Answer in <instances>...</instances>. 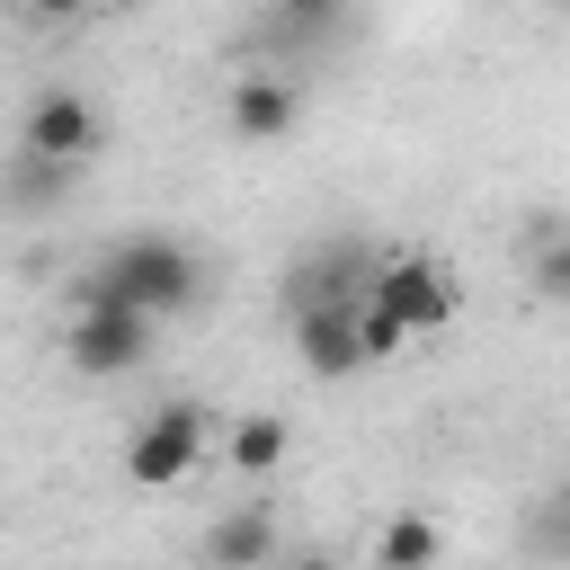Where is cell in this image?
I'll return each mask as SVG.
<instances>
[{"label": "cell", "instance_id": "cell-1", "mask_svg": "<svg viewBox=\"0 0 570 570\" xmlns=\"http://www.w3.org/2000/svg\"><path fill=\"white\" fill-rule=\"evenodd\" d=\"M196 285H205V267H196V249H187L178 232H125L98 267L71 276V312L125 303V312H142V321H169V312L196 303Z\"/></svg>", "mask_w": 570, "mask_h": 570}, {"label": "cell", "instance_id": "cell-2", "mask_svg": "<svg viewBox=\"0 0 570 570\" xmlns=\"http://www.w3.org/2000/svg\"><path fill=\"white\" fill-rule=\"evenodd\" d=\"M205 410L196 401H160L134 436H125V481H142V490H178L187 472H196V454H205Z\"/></svg>", "mask_w": 570, "mask_h": 570}, {"label": "cell", "instance_id": "cell-3", "mask_svg": "<svg viewBox=\"0 0 570 570\" xmlns=\"http://www.w3.org/2000/svg\"><path fill=\"white\" fill-rule=\"evenodd\" d=\"M151 330H160V321L125 312V303H98V312H71V321H62V356H71V374L116 383V374H134V365L151 356Z\"/></svg>", "mask_w": 570, "mask_h": 570}, {"label": "cell", "instance_id": "cell-4", "mask_svg": "<svg viewBox=\"0 0 570 570\" xmlns=\"http://www.w3.org/2000/svg\"><path fill=\"white\" fill-rule=\"evenodd\" d=\"M365 294H374V303H383V312H392L410 338L445 330V321H454V303H463V294H454V276H445L436 258H419V249H401V258H374V285H365Z\"/></svg>", "mask_w": 570, "mask_h": 570}, {"label": "cell", "instance_id": "cell-5", "mask_svg": "<svg viewBox=\"0 0 570 570\" xmlns=\"http://www.w3.org/2000/svg\"><path fill=\"white\" fill-rule=\"evenodd\" d=\"M365 285H374V249H365V240H330V249L294 258L276 294H285V321H294V312H330V303H347V312H356V303H365Z\"/></svg>", "mask_w": 570, "mask_h": 570}, {"label": "cell", "instance_id": "cell-6", "mask_svg": "<svg viewBox=\"0 0 570 570\" xmlns=\"http://www.w3.org/2000/svg\"><path fill=\"white\" fill-rule=\"evenodd\" d=\"M18 151H36V160H62V169H80V160L98 151V107H89L80 89H45V98L27 107V125H18Z\"/></svg>", "mask_w": 570, "mask_h": 570}, {"label": "cell", "instance_id": "cell-7", "mask_svg": "<svg viewBox=\"0 0 570 570\" xmlns=\"http://www.w3.org/2000/svg\"><path fill=\"white\" fill-rule=\"evenodd\" d=\"M303 125V89L285 71H240L232 80V134L240 142H285Z\"/></svg>", "mask_w": 570, "mask_h": 570}, {"label": "cell", "instance_id": "cell-8", "mask_svg": "<svg viewBox=\"0 0 570 570\" xmlns=\"http://www.w3.org/2000/svg\"><path fill=\"white\" fill-rule=\"evenodd\" d=\"M294 356H303V374H321V383L356 374V365H365V356H356V312H347V303L294 312Z\"/></svg>", "mask_w": 570, "mask_h": 570}, {"label": "cell", "instance_id": "cell-9", "mask_svg": "<svg viewBox=\"0 0 570 570\" xmlns=\"http://www.w3.org/2000/svg\"><path fill=\"white\" fill-rule=\"evenodd\" d=\"M276 561V517L267 508H223L205 525V570H267Z\"/></svg>", "mask_w": 570, "mask_h": 570}, {"label": "cell", "instance_id": "cell-10", "mask_svg": "<svg viewBox=\"0 0 570 570\" xmlns=\"http://www.w3.org/2000/svg\"><path fill=\"white\" fill-rule=\"evenodd\" d=\"M356 27V0H267V36L285 53H321Z\"/></svg>", "mask_w": 570, "mask_h": 570}, {"label": "cell", "instance_id": "cell-11", "mask_svg": "<svg viewBox=\"0 0 570 570\" xmlns=\"http://www.w3.org/2000/svg\"><path fill=\"white\" fill-rule=\"evenodd\" d=\"M223 454H232V472H240V481H267V472H285V419H267V410L232 419Z\"/></svg>", "mask_w": 570, "mask_h": 570}, {"label": "cell", "instance_id": "cell-12", "mask_svg": "<svg viewBox=\"0 0 570 570\" xmlns=\"http://www.w3.org/2000/svg\"><path fill=\"white\" fill-rule=\"evenodd\" d=\"M436 552H445L436 517H428V508H401V517L383 525V543H374V570H436Z\"/></svg>", "mask_w": 570, "mask_h": 570}, {"label": "cell", "instance_id": "cell-13", "mask_svg": "<svg viewBox=\"0 0 570 570\" xmlns=\"http://www.w3.org/2000/svg\"><path fill=\"white\" fill-rule=\"evenodd\" d=\"M0 196H9V205H27V214H45V205H62V196H71V169H62V160L18 151V160L0 169Z\"/></svg>", "mask_w": 570, "mask_h": 570}, {"label": "cell", "instance_id": "cell-14", "mask_svg": "<svg viewBox=\"0 0 570 570\" xmlns=\"http://www.w3.org/2000/svg\"><path fill=\"white\" fill-rule=\"evenodd\" d=\"M401 347H410V330H401V321L365 294V303H356V356H365V365H392Z\"/></svg>", "mask_w": 570, "mask_h": 570}, {"label": "cell", "instance_id": "cell-15", "mask_svg": "<svg viewBox=\"0 0 570 570\" xmlns=\"http://www.w3.org/2000/svg\"><path fill=\"white\" fill-rule=\"evenodd\" d=\"M534 294L570 303V223H552V232L534 240Z\"/></svg>", "mask_w": 570, "mask_h": 570}, {"label": "cell", "instance_id": "cell-16", "mask_svg": "<svg viewBox=\"0 0 570 570\" xmlns=\"http://www.w3.org/2000/svg\"><path fill=\"white\" fill-rule=\"evenodd\" d=\"M98 0H18V18H36V27H71V18H89Z\"/></svg>", "mask_w": 570, "mask_h": 570}, {"label": "cell", "instance_id": "cell-17", "mask_svg": "<svg viewBox=\"0 0 570 570\" xmlns=\"http://www.w3.org/2000/svg\"><path fill=\"white\" fill-rule=\"evenodd\" d=\"M552 534H561V543H570V481H561V490H552Z\"/></svg>", "mask_w": 570, "mask_h": 570}, {"label": "cell", "instance_id": "cell-18", "mask_svg": "<svg viewBox=\"0 0 570 570\" xmlns=\"http://www.w3.org/2000/svg\"><path fill=\"white\" fill-rule=\"evenodd\" d=\"M285 570H338V561H330V552H303V561H285Z\"/></svg>", "mask_w": 570, "mask_h": 570}, {"label": "cell", "instance_id": "cell-19", "mask_svg": "<svg viewBox=\"0 0 570 570\" xmlns=\"http://www.w3.org/2000/svg\"><path fill=\"white\" fill-rule=\"evenodd\" d=\"M543 9H561V18H570V0H543Z\"/></svg>", "mask_w": 570, "mask_h": 570}]
</instances>
